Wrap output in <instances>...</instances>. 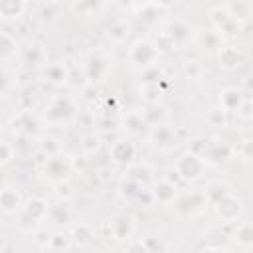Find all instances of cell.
<instances>
[{"label":"cell","instance_id":"6","mask_svg":"<svg viewBox=\"0 0 253 253\" xmlns=\"http://www.w3.org/2000/svg\"><path fill=\"white\" fill-rule=\"evenodd\" d=\"M208 206V198L204 192H192L188 196H184L178 204H176V211L184 217H190V215H198L204 211V208Z\"/></svg>","mask_w":253,"mask_h":253},{"label":"cell","instance_id":"4","mask_svg":"<svg viewBox=\"0 0 253 253\" xmlns=\"http://www.w3.org/2000/svg\"><path fill=\"white\" fill-rule=\"evenodd\" d=\"M71 115H73V103L67 97H55L45 107V121L51 125L67 123L71 119Z\"/></svg>","mask_w":253,"mask_h":253},{"label":"cell","instance_id":"12","mask_svg":"<svg viewBox=\"0 0 253 253\" xmlns=\"http://www.w3.org/2000/svg\"><path fill=\"white\" fill-rule=\"evenodd\" d=\"M219 53V63L225 67V69H233L237 67L241 61H243V51L237 49L235 45H225V47H219L217 49Z\"/></svg>","mask_w":253,"mask_h":253},{"label":"cell","instance_id":"44","mask_svg":"<svg viewBox=\"0 0 253 253\" xmlns=\"http://www.w3.org/2000/svg\"><path fill=\"white\" fill-rule=\"evenodd\" d=\"M136 2H146V0H136Z\"/></svg>","mask_w":253,"mask_h":253},{"label":"cell","instance_id":"17","mask_svg":"<svg viewBox=\"0 0 253 253\" xmlns=\"http://www.w3.org/2000/svg\"><path fill=\"white\" fill-rule=\"evenodd\" d=\"M47 217H49V221L55 223V225H63V223H67V221L71 219V210H69L67 202L61 200L59 204L51 206L49 211H47Z\"/></svg>","mask_w":253,"mask_h":253},{"label":"cell","instance_id":"34","mask_svg":"<svg viewBox=\"0 0 253 253\" xmlns=\"http://www.w3.org/2000/svg\"><path fill=\"white\" fill-rule=\"evenodd\" d=\"M99 6H101V0H79L73 10L79 12V14H91V12L97 10Z\"/></svg>","mask_w":253,"mask_h":253},{"label":"cell","instance_id":"13","mask_svg":"<svg viewBox=\"0 0 253 253\" xmlns=\"http://www.w3.org/2000/svg\"><path fill=\"white\" fill-rule=\"evenodd\" d=\"M107 59L103 57V53H93L89 57V63H87V75L91 81H101L105 75H107Z\"/></svg>","mask_w":253,"mask_h":253},{"label":"cell","instance_id":"10","mask_svg":"<svg viewBox=\"0 0 253 253\" xmlns=\"http://www.w3.org/2000/svg\"><path fill=\"white\" fill-rule=\"evenodd\" d=\"M150 194H152V200H156L158 204L170 206V204H174V198H176V186L168 180H158V182H154Z\"/></svg>","mask_w":253,"mask_h":253},{"label":"cell","instance_id":"29","mask_svg":"<svg viewBox=\"0 0 253 253\" xmlns=\"http://www.w3.org/2000/svg\"><path fill=\"white\" fill-rule=\"evenodd\" d=\"M164 117H166V113H164V109L162 107H156L154 103L150 105V109H146L144 111V115H142V119H144V123L146 125H160L162 121H164Z\"/></svg>","mask_w":253,"mask_h":253},{"label":"cell","instance_id":"26","mask_svg":"<svg viewBox=\"0 0 253 253\" xmlns=\"http://www.w3.org/2000/svg\"><path fill=\"white\" fill-rule=\"evenodd\" d=\"M16 53V40L6 34V32H0V59H8Z\"/></svg>","mask_w":253,"mask_h":253},{"label":"cell","instance_id":"33","mask_svg":"<svg viewBox=\"0 0 253 253\" xmlns=\"http://www.w3.org/2000/svg\"><path fill=\"white\" fill-rule=\"evenodd\" d=\"M43 61V49L40 45H32L28 51H26V63L30 65H40Z\"/></svg>","mask_w":253,"mask_h":253},{"label":"cell","instance_id":"20","mask_svg":"<svg viewBox=\"0 0 253 253\" xmlns=\"http://www.w3.org/2000/svg\"><path fill=\"white\" fill-rule=\"evenodd\" d=\"M198 43L206 51H215V49L221 47V38H219V34L215 30H206V32H200Z\"/></svg>","mask_w":253,"mask_h":253},{"label":"cell","instance_id":"23","mask_svg":"<svg viewBox=\"0 0 253 253\" xmlns=\"http://www.w3.org/2000/svg\"><path fill=\"white\" fill-rule=\"evenodd\" d=\"M67 77H69V73H67V67H65L63 63H51V65H47V69H45V79L51 81L53 85L65 83Z\"/></svg>","mask_w":253,"mask_h":253},{"label":"cell","instance_id":"18","mask_svg":"<svg viewBox=\"0 0 253 253\" xmlns=\"http://www.w3.org/2000/svg\"><path fill=\"white\" fill-rule=\"evenodd\" d=\"M150 140H152L156 146H160V148H168V146L174 142V134H172V130H170L168 126H164V125H154V126H152V132H150Z\"/></svg>","mask_w":253,"mask_h":253},{"label":"cell","instance_id":"43","mask_svg":"<svg viewBox=\"0 0 253 253\" xmlns=\"http://www.w3.org/2000/svg\"><path fill=\"white\" fill-rule=\"evenodd\" d=\"M174 0H154V4L158 6V8H166V6H170Z\"/></svg>","mask_w":253,"mask_h":253},{"label":"cell","instance_id":"2","mask_svg":"<svg viewBox=\"0 0 253 253\" xmlns=\"http://www.w3.org/2000/svg\"><path fill=\"white\" fill-rule=\"evenodd\" d=\"M213 208H215V213L221 221L225 223H235L241 213H243V202L239 196L231 194V192H225L223 196H219L215 202H213Z\"/></svg>","mask_w":253,"mask_h":253},{"label":"cell","instance_id":"41","mask_svg":"<svg viewBox=\"0 0 253 253\" xmlns=\"http://www.w3.org/2000/svg\"><path fill=\"white\" fill-rule=\"evenodd\" d=\"M239 154H241V158L243 160H249L251 158V140L247 138V140H243V144H241V148L237 150Z\"/></svg>","mask_w":253,"mask_h":253},{"label":"cell","instance_id":"21","mask_svg":"<svg viewBox=\"0 0 253 253\" xmlns=\"http://www.w3.org/2000/svg\"><path fill=\"white\" fill-rule=\"evenodd\" d=\"M93 237H95V233H93L91 225H85V223L77 225V227L71 231V243L77 245V247H87V245L93 241Z\"/></svg>","mask_w":253,"mask_h":253},{"label":"cell","instance_id":"35","mask_svg":"<svg viewBox=\"0 0 253 253\" xmlns=\"http://www.w3.org/2000/svg\"><path fill=\"white\" fill-rule=\"evenodd\" d=\"M160 69H158V65L154 63V65H148V67H144V81H146V85H152V83H156V81H160Z\"/></svg>","mask_w":253,"mask_h":253},{"label":"cell","instance_id":"19","mask_svg":"<svg viewBox=\"0 0 253 253\" xmlns=\"http://www.w3.org/2000/svg\"><path fill=\"white\" fill-rule=\"evenodd\" d=\"M235 241L243 249L253 247V223L249 219H245V221H241L237 225V229H235Z\"/></svg>","mask_w":253,"mask_h":253},{"label":"cell","instance_id":"28","mask_svg":"<svg viewBox=\"0 0 253 253\" xmlns=\"http://www.w3.org/2000/svg\"><path fill=\"white\" fill-rule=\"evenodd\" d=\"M168 36L172 38L174 43H182V42H186L190 38V28L184 22H174V24H170Z\"/></svg>","mask_w":253,"mask_h":253},{"label":"cell","instance_id":"9","mask_svg":"<svg viewBox=\"0 0 253 253\" xmlns=\"http://www.w3.org/2000/svg\"><path fill=\"white\" fill-rule=\"evenodd\" d=\"M111 233L115 239H130L134 233V221L130 215H115L111 219Z\"/></svg>","mask_w":253,"mask_h":253},{"label":"cell","instance_id":"36","mask_svg":"<svg viewBox=\"0 0 253 253\" xmlns=\"http://www.w3.org/2000/svg\"><path fill=\"white\" fill-rule=\"evenodd\" d=\"M184 73L190 77V79H198L202 75V67L198 61H186V67H184Z\"/></svg>","mask_w":253,"mask_h":253},{"label":"cell","instance_id":"16","mask_svg":"<svg viewBox=\"0 0 253 253\" xmlns=\"http://www.w3.org/2000/svg\"><path fill=\"white\" fill-rule=\"evenodd\" d=\"M26 8V0H0V18L14 20L20 18Z\"/></svg>","mask_w":253,"mask_h":253},{"label":"cell","instance_id":"42","mask_svg":"<svg viewBox=\"0 0 253 253\" xmlns=\"http://www.w3.org/2000/svg\"><path fill=\"white\" fill-rule=\"evenodd\" d=\"M8 91V79L4 73H0V95H4Z\"/></svg>","mask_w":253,"mask_h":253},{"label":"cell","instance_id":"14","mask_svg":"<svg viewBox=\"0 0 253 253\" xmlns=\"http://www.w3.org/2000/svg\"><path fill=\"white\" fill-rule=\"evenodd\" d=\"M241 101H243L241 91L235 87H225L219 91V107L223 111H235L241 105Z\"/></svg>","mask_w":253,"mask_h":253},{"label":"cell","instance_id":"24","mask_svg":"<svg viewBox=\"0 0 253 253\" xmlns=\"http://www.w3.org/2000/svg\"><path fill=\"white\" fill-rule=\"evenodd\" d=\"M71 235L63 233V231H55L49 235V241H47V247L45 249H51V251H67L71 249Z\"/></svg>","mask_w":253,"mask_h":253},{"label":"cell","instance_id":"1","mask_svg":"<svg viewBox=\"0 0 253 253\" xmlns=\"http://www.w3.org/2000/svg\"><path fill=\"white\" fill-rule=\"evenodd\" d=\"M176 174L186 180V182H196L204 176L206 170V162L198 152H184L178 160H176Z\"/></svg>","mask_w":253,"mask_h":253},{"label":"cell","instance_id":"30","mask_svg":"<svg viewBox=\"0 0 253 253\" xmlns=\"http://www.w3.org/2000/svg\"><path fill=\"white\" fill-rule=\"evenodd\" d=\"M140 190H142V184H138V182L132 180V178H126V180L123 182V186H121V194H123V198H126V200H134Z\"/></svg>","mask_w":253,"mask_h":253},{"label":"cell","instance_id":"31","mask_svg":"<svg viewBox=\"0 0 253 253\" xmlns=\"http://www.w3.org/2000/svg\"><path fill=\"white\" fill-rule=\"evenodd\" d=\"M231 156V146H227L225 142H217L210 148V158L211 160H225Z\"/></svg>","mask_w":253,"mask_h":253},{"label":"cell","instance_id":"40","mask_svg":"<svg viewBox=\"0 0 253 253\" xmlns=\"http://www.w3.org/2000/svg\"><path fill=\"white\" fill-rule=\"evenodd\" d=\"M34 241L40 245V247H47V241H49V233L47 231H43V229H38L36 231V235H34Z\"/></svg>","mask_w":253,"mask_h":253},{"label":"cell","instance_id":"11","mask_svg":"<svg viewBox=\"0 0 253 253\" xmlns=\"http://www.w3.org/2000/svg\"><path fill=\"white\" fill-rule=\"evenodd\" d=\"M24 211H26V215H28L30 219H34V221H43V219H47L49 206H47V202H45L43 198H32V200H28V204L24 206Z\"/></svg>","mask_w":253,"mask_h":253},{"label":"cell","instance_id":"37","mask_svg":"<svg viewBox=\"0 0 253 253\" xmlns=\"http://www.w3.org/2000/svg\"><path fill=\"white\" fill-rule=\"evenodd\" d=\"M55 188H57V190H55V194L59 196V200H65V202H67V200L71 198V186L67 184V180L57 182V184H55Z\"/></svg>","mask_w":253,"mask_h":253},{"label":"cell","instance_id":"32","mask_svg":"<svg viewBox=\"0 0 253 253\" xmlns=\"http://www.w3.org/2000/svg\"><path fill=\"white\" fill-rule=\"evenodd\" d=\"M225 113H227V111H223L221 107L210 109V113H208V121H210L213 126H223V125L227 123V119H225Z\"/></svg>","mask_w":253,"mask_h":253},{"label":"cell","instance_id":"22","mask_svg":"<svg viewBox=\"0 0 253 253\" xmlns=\"http://www.w3.org/2000/svg\"><path fill=\"white\" fill-rule=\"evenodd\" d=\"M34 126H36V123H34V117H32L30 111H24V113H20L18 117L12 119V128H14V132L18 130V132H22V134H30V132L34 130Z\"/></svg>","mask_w":253,"mask_h":253},{"label":"cell","instance_id":"15","mask_svg":"<svg viewBox=\"0 0 253 253\" xmlns=\"http://www.w3.org/2000/svg\"><path fill=\"white\" fill-rule=\"evenodd\" d=\"M22 206V198L14 188H4L0 192V210L6 213H14L18 211Z\"/></svg>","mask_w":253,"mask_h":253},{"label":"cell","instance_id":"39","mask_svg":"<svg viewBox=\"0 0 253 253\" xmlns=\"http://www.w3.org/2000/svg\"><path fill=\"white\" fill-rule=\"evenodd\" d=\"M12 154H14V148H12L8 142L0 140V164H6V162H10Z\"/></svg>","mask_w":253,"mask_h":253},{"label":"cell","instance_id":"8","mask_svg":"<svg viewBox=\"0 0 253 253\" xmlns=\"http://www.w3.org/2000/svg\"><path fill=\"white\" fill-rule=\"evenodd\" d=\"M109 154H111V158H113V162H117V164H128L132 158H134V154H136V148H134V144L130 142V140H117L111 148H109Z\"/></svg>","mask_w":253,"mask_h":253},{"label":"cell","instance_id":"3","mask_svg":"<svg viewBox=\"0 0 253 253\" xmlns=\"http://www.w3.org/2000/svg\"><path fill=\"white\" fill-rule=\"evenodd\" d=\"M158 47L154 42L150 40H138L132 47H130V53H128V59L132 65L136 67H148V65H154L156 59H158Z\"/></svg>","mask_w":253,"mask_h":253},{"label":"cell","instance_id":"5","mask_svg":"<svg viewBox=\"0 0 253 253\" xmlns=\"http://www.w3.org/2000/svg\"><path fill=\"white\" fill-rule=\"evenodd\" d=\"M210 20L215 28V32L221 36V34H227V36H235L239 30H241V22L235 20L227 8H213L210 12Z\"/></svg>","mask_w":253,"mask_h":253},{"label":"cell","instance_id":"38","mask_svg":"<svg viewBox=\"0 0 253 253\" xmlns=\"http://www.w3.org/2000/svg\"><path fill=\"white\" fill-rule=\"evenodd\" d=\"M126 125H128V128H130L132 132H140V130H142L140 126H144L146 123H144L142 115H140V117H136V115H130V117L126 119Z\"/></svg>","mask_w":253,"mask_h":253},{"label":"cell","instance_id":"25","mask_svg":"<svg viewBox=\"0 0 253 253\" xmlns=\"http://www.w3.org/2000/svg\"><path fill=\"white\" fill-rule=\"evenodd\" d=\"M227 12H229L235 20L245 22V20H249V16H251V6H249L247 0H233L231 6L227 8Z\"/></svg>","mask_w":253,"mask_h":253},{"label":"cell","instance_id":"7","mask_svg":"<svg viewBox=\"0 0 253 253\" xmlns=\"http://www.w3.org/2000/svg\"><path fill=\"white\" fill-rule=\"evenodd\" d=\"M69 170H71L69 160H67L65 156H59V154L49 156L47 162H45V166H43L45 178H47L49 182H53V184H57V182H61V180H67Z\"/></svg>","mask_w":253,"mask_h":253},{"label":"cell","instance_id":"27","mask_svg":"<svg viewBox=\"0 0 253 253\" xmlns=\"http://www.w3.org/2000/svg\"><path fill=\"white\" fill-rule=\"evenodd\" d=\"M130 34V26L126 24V22H123V20H119V22H115L111 28H109V38L113 40V42H125L126 40V36Z\"/></svg>","mask_w":253,"mask_h":253}]
</instances>
